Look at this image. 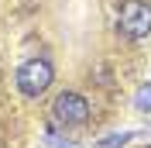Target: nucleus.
Listing matches in <instances>:
<instances>
[{
  "label": "nucleus",
  "mask_w": 151,
  "mask_h": 148,
  "mask_svg": "<svg viewBox=\"0 0 151 148\" xmlns=\"http://www.w3.org/2000/svg\"><path fill=\"white\" fill-rule=\"evenodd\" d=\"M134 107L144 114H151V83H144L141 90H137V100H134Z\"/></svg>",
  "instance_id": "obj_4"
},
{
  "label": "nucleus",
  "mask_w": 151,
  "mask_h": 148,
  "mask_svg": "<svg viewBox=\"0 0 151 148\" xmlns=\"http://www.w3.org/2000/svg\"><path fill=\"white\" fill-rule=\"evenodd\" d=\"M131 138L134 134H127V131H124V134H106V138H100V148H120V145H127Z\"/></svg>",
  "instance_id": "obj_5"
},
{
  "label": "nucleus",
  "mask_w": 151,
  "mask_h": 148,
  "mask_svg": "<svg viewBox=\"0 0 151 148\" xmlns=\"http://www.w3.org/2000/svg\"><path fill=\"white\" fill-rule=\"evenodd\" d=\"M48 145H52V148H76V145H69V141L55 138V131H48Z\"/></svg>",
  "instance_id": "obj_6"
},
{
  "label": "nucleus",
  "mask_w": 151,
  "mask_h": 148,
  "mask_svg": "<svg viewBox=\"0 0 151 148\" xmlns=\"http://www.w3.org/2000/svg\"><path fill=\"white\" fill-rule=\"evenodd\" d=\"M52 65L45 59H28V62L17 69V90L24 96H38V93H45L52 86Z\"/></svg>",
  "instance_id": "obj_3"
},
{
  "label": "nucleus",
  "mask_w": 151,
  "mask_h": 148,
  "mask_svg": "<svg viewBox=\"0 0 151 148\" xmlns=\"http://www.w3.org/2000/svg\"><path fill=\"white\" fill-rule=\"evenodd\" d=\"M148 128H151V124H148Z\"/></svg>",
  "instance_id": "obj_7"
},
{
  "label": "nucleus",
  "mask_w": 151,
  "mask_h": 148,
  "mask_svg": "<svg viewBox=\"0 0 151 148\" xmlns=\"http://www.w3.org/2000/svg\"><path fill=\"white\" fill-rule=\"evenodd\" d=\"M52 114H55V120L65 124V128H83L86 120H89V103H86V96H79V93L62 90L55 96V103H52Z\"/></svg>",
  "instance_id": "obj_2"
},
{
  "label": "nucleus",
  "mask_w": 151,
  "mask_h": 148,
  "mask_svg": "<svg viewBox=\"0 0 151 148\" xmlns=\"http://www.w3.org/2000/svg\"><path fill=\"white\" fill-rule=\"evenodd\" d=\"M148 148H151V145H148Z\"/></svg>",
  "instance_id": "obj_8"
},
{
  "label": "nucleus",
  "mask_w": 151,
  "mask_h": 148,
  "mask_svg": "<svg viewBox=\"0 0 151 148\" xmlns=\"http://www.w3.org/2000/svg\"><path fill=\"white\" fill-rule=\"evenodd\" d=\"M117 31L124 38H131V41L144 38L151 31V4H144V0H124L120 10H117Z\"/></svg>",
  "instance_id": "obj_1"
}]
</instances>
